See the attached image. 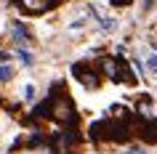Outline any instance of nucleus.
<instances>
[{"instance_id":"obj_2","label":"nucleus","mask_w":157,"mask_h":154,"mask_svg":"<svg viewBox=\"0 0 157 154\" xmlns=\"http://www.w3.org/2000/svg\"><path fill=\"white\" fill-rule=\"evenodd\" d=\"M131 125L128 122H115V120H96L91 122L88 128V138L96 141V144H104V141H115V144H125L131 141Z\"/></svg>"},{"instance_id":"obj_3","label":"nucleus","mask_w":157,"mask_h":154,"mask_svg":"<svg viewBox=\"0 0 157 154\" xmlns=\"http://www.w3.org/2000/svg\"><path fill=\"white\" fill-rule=\"evenodd\" d=\"M96 66H99V72L104 77H109V80H115V82H125V85H133L136 82L131 66H128V61L123 56H101Z\"/></svg>"},{"instance_id":"obj_13","label":"nucleus","mask_w":157,"mask_h":154,"mask_svg":"<svg viewBox=\"0 0 157 154\" xmlns=\"http://www.w3.org/2000/svg\"><path fill=\"white\" fill-rule=\"evenodd\" d=\"M125 154H147L144 149H131V152H125Z\"/></svg>"},{"instance_id":"obj_9","label":"nucleus","mask_w":157,"mask_h":154,"mask_svg":"<svg viewBox=\"0 0 157 154\" xmlns=\"http://www.w3.org/2000/svg\"><path fill=\"white\" fill-rule=\"evenodd\" d=\"M16 51H19V58H21V61H24L27 66H29V64H32V61H35V58H32V53H27L24 48H16Z\"/></svg>"},{"instance_id":"obj_1","label":"nucleus","mask_w":157,"mask_h":154,"mask_svg":"<svg viewBox=\"0 0 157 154\" xmlns=\"http://www.w3.org/2000/svg\"><path fill=\"white\" fill-rule=\"evenodd\" d=\"M48 101H51V120L59 122V125H72V128H77L80 114H77V106H75L72 96L64 90V82L61 80L48 93Z\"/></svg>"},{"instance_id":"obj_7","label":"nucleus","mask_w":157,"mask_h":154,"mask_svg":"<svg viewBox=\"0 0 157 154\" xmlns=\"http://www.w3.org/2000/svg\"><path fill=\"white\" fill-rule=\"evenodd\" d=\"M13 74H16V69H13L11 64H0V82H11Z\"/></svg>"},{"instance_id":"obj_4","label":"nucleus","mask_w":157,"mask_h":154,"mask_svg":"<svg viewBox=\"0 0 157 154\" xmlns=\"http://www.w3.org/2000/svg\"><path fill=\"white\" fill-rule=\"evenodd\" d=\"M69 72H72V77L80 85H85V88H91V90L101 85V72H99V66H93L91 61H75L69 66Z\"/></svg>"},{"instance_id":"obj_11","label":"nucleus","mask_w":157,"mask_h":154,"mask_svg":"<svg viewBox=\"0 0 157 154\" xmlns=\"http://www.w3.org/2000/svg\"><path fill=\"white\" fill-rule=\"evenodd\" d=\"M69 29H75V32L85 29V19H77V21H72V24H69Z\"/></svg>"},{"instance_id":"obj_6","label":"nucleus","mask_w":157,"mask_h":154,"mask_svg":"<svg viewBox=\"0 0 157 154\" xmlns=\"http://www.w3.org/2000/svg\"><path fill=\"white\" fill-rule=\"evenodd\" d=\"M61 6V0H29V13H45Z\"/></svg>"},{"instance_id":"obj_8","label":"nucleus","mask_w":157,"mask_h":154,"mask_svg":"<svg viewBox=\"0 0 157 154\" xmlns=\"http://www.w3.org/2000/svg\"><path fill=\"white\" fill-rule=\"evenodd\" d=\"M35 96H37V88L35 85H24V98L27 101H35Z\"/></svg>"},{"instance_id":"obj_12","label":"nucleus","mask_w":157,"mask_h":154,"mask_svg":"<svg viewBox=\"0 0 157 154\" xmlns=\"http://www.w3.org/2000/svg\"><path fill=\"white\" fill-rule=\"evenodd\" d=\"M109 3H112L115 8H125V6H131L133 0H109Z\"/></svg>"},{"instance_id":"obj_5","label":"nucleus","mask_w":157,"mask_h":154,"mask_svg":"<svg viewBox=\"0 0 157 154\" xmlns=\"http://www.w3.org/2000/svg\"><path fill=\"white\" fill-rule=\"evenodd\" d=\"M8 32H11V37H13V40H16L19 45H24V43L29 40V27H24L21 21H11Z\"/></svg>"},{"instance_id":"obj_10","label":"nucleus","mask_w":157,"mask_h":154,"mask_svg":"<svg viewBox=\"0 0 157 154\" xmlns=\"http://www.w3.org/2000/svg\"><path fill=\"white\" fill-rule=\"evenodd\" d=\"M147 69H149L152 74H157V56H149V58H147Z\"/></svg>"}]
</instances>
